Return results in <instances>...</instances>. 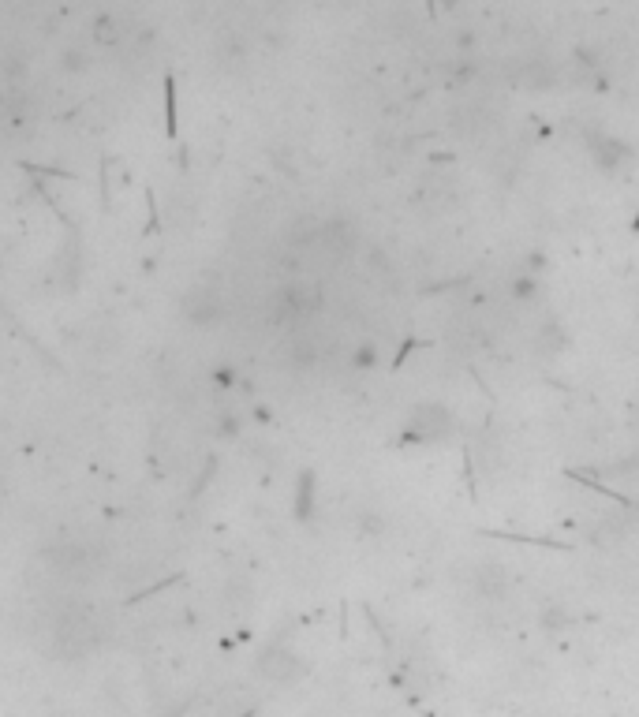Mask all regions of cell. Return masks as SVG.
<instances>
[{
  "mask_svg": "<svg viewBox=\"0 0 639 717\" xmlns=\"http://www.w3.org/2000/svg\"><path fill=\"white\" fill-rule=\"evenodd\" d=\"M258 673L266 676L270 684H296L299 676L307 673V665L299 661V654H292V650L284 647H270L266 654H262V661H258Z\"/></svg>",
  "mask_w": 639,
  "mask_h": 717,
  "instance_id": "6da1fadb",
  "label": "cell"
},
{
  "mask_svg": "<svg viewBox=\"0 0 639 717\" xmlns=\"http://www.w3.org/2000/svg\"><path fill=\"white\" fill-rule=\"evenodd\" d=\"M184 314H187V322L213 325L221 318V299H217L213 288H195V292H187L184 299Z\"/></svg>",
  "mask_w": 639,
  "mask_h": 717,
  "instance_id": "7a4b0ae2",
  "label": "cell"
},
{
  "mask_svg": "<svg viewBox=\"0 0 639 717\" xmlns=\"http://www.w3.org/2000/svg\"><path fill=\"white\" fill-rule=\"evenodd\" d=\"M311 501H314V478L303 475L299 478V516H311Z\"/></svg>",
  "mask_w": 639,
  "mask_h": 717,
  "instance_id": "3957f363",
  "label": "cell"
}]
</instances>
